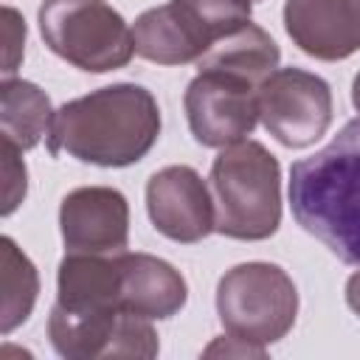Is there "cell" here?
Masks as SVG:
<instances>
[{"label":"cell","mask_w":360,"mask_h":360,"mask_svg":"<svg viewBox=\"0 0 360 360\" xmlns=\"http://www.w3.org/2000/svg\"><path fill=\"white\" fill-rule=\"evenodd\" d=\"M160 135V107L141 84H110L53 112L48 152L121 169L138 163Z\"/></svg>","instance_id":"6da1fadb"},{"label":"cell","mask_w":360,"mask_h":360,"mask_svg":"<svg viewBox=\"0 0 360 360\" xmlns=\"http://www.w3.org/2000/svg\"><path fill=\"white\" fill-rule=\"evenodd\" d=\"M295 222L340 262L360 264V118L290 169Z\"/></svg>","instance_id":"7a4b0ae2"},{"label":"cell","mask_w":360,"mask_h":360,"mask_svg":"<svg viewBox=\"0 0 360 360\" xmlns=\"http://www.w3.org/2000/svg\"><path fill=\"white\" fill-rule=\"evenodd\" d=\"M214 231L228 239L259 242L281 222V166L259 141L222 146L211 163Z\"/></svg>","instance_id":"3957f363"},{"label":"cell","mask_w":360,"mask_h":360,"mask_svg":"<svg viewBox=\"0 0 360 360\" xmlns=\"http://www.w3.org/2000/svg\"><path fill=\"white\" fill-rule=\"evenodd\" d=\"M37 17L45 45L79 70H118L135 53L132 28L107 0H42Z\"/></svg>","instance_id":"277c9868"},{"label":"cell","mask_w":360,"mask_h":360,"mask_svg":"<svg viewBox=\"0 0 360 360\" xmlns=\"http://www.w3.org/2000/svg\"><path fill=\"white\" fill-rule=\"evenodd\" d=\"M217 312L228 335L267 346L292 329L298 315V290L278 264L245 262L219 278Z\"/></svg>","instance_id":"5b68a950"},{"label":"cell","mask_w":360,"mask_h":360,"mask_svg":"<svg viewBox=\"0 0 360 360\" xmlns=\"http://www.w3.org/2000/svg\"><path fill=\"white\" fill-rule=\"evenodd\" d=\"M259 118L278 143L307 149L332 124V90L309 70L276 68L259 84Z\"/></svg>","instance_id":"8992f818"},{"label":"cell","mask_w":360,"mask_h":360,"mask_svg":"<svg viewBox=\"0 0 360 360\" xmlns=\"http://www.w3.org/2000/svg\"><path fill=\"white\" fill-rule=\"evenodd\" d=\"M183 107L194 141L222 149L256 129L259 84L222 70H200L186 87Z\"/></svg>","instance_id":"52a82bcc"},{"label":"cell","mask_w":360,"mask_h":360,"mask_svg":"<svg viewBox=\"0 0 360 360\" xmlns=\"http://www.w3.org/2000/svg\"><path fill=\"white\" fill-rule=\"evenodd\" d=\"M48 338L56 354L68 360H96V357H155L158 332L149 318L127 309L68 315L59 307L51 309Z\"/></svg>","instance_id":"ba28073f"},{"label":"cell","mask_w":360,"mask_h":360,"mask_svg":"<svg viewBox=\"0 0 360 360\" xmlns=\"http://www.w3.org/2000/svg\"><path fill=\"white\" fill-rule=\"evenodd\" d=\"M146 211L158 233L194 245L214 231L211 188L191 166H166L146 183Z\"/></svg>","instance_id":"9c48e42d"},{"label":"cell","mask_w":360,"mask_h":360,"mask_svg":"<svg viewBox=\"0 0 360 360\" xmlns=\"http://www.w3.org/2000/svg\"><path fill=\"white\" fill-rule=\"evenodd\" d=\"M59 228L68 253H124L129 242L127 197L110 186L73 188L59 205Z\"/></svg>","instance_id":"30bf717a"},{"label":"cell","mask_w":360,"mask_h":360,"mask_svg":"<svg viewBox=\"0 0 360 360\" xmlns=\"http://www.w3.org/2000/svg\"><path fill=\"white\" fill-rule=\"evenodd\" d=\"M284 28L304 53L346 59L360 51V0H287Z\"/></svg>","instance_id":"8fae6325"},{"label":"cell","mask_w":360,"mask_h":360,"mask_svg":"<svg viewBox=\"0 0 360 360\" xmlns=\"http://www.w3.org/2000/svg\"><path fill=\"white\" fill-rule=\"evenodd\" d=\"M68 315L121 309V262L104 253H68L56 273V304Z\"/></svg>","instance_id":"7c38bea8"},{"label":"cell","mask_w":360,"mask_h":360,"mask_svg":"<svg viewBox=\"0 0 360 360\" xmlns=\"http://www.w3.org/2000/svg\"><path fill=\"white\" fill-rule=\"evenodd\" d=\"M121 262V309L149 321L172 318L183 309L188 290L180 270L149 253H118Z\"/></svg>","instance_id":"4fadbf2b"},{"label":"cell","mask_w":360,"mask_h":360,"mask_svg":"<svg viewBox=\"0 0 360 360\" xmlns=\"http://www.w3.org/2000/svg\"><path fill=\"white\" fill-rule=\"evenodd\" d=\"M132 37L135 53L158 65H186L208 53V48L200 42V37L191 31L172 0L166 6L143 11L132 25Z\"/></svg>","instance_id":"5bb4252c"},{"label":"cell","mask_w":360,"mask_h":360,"mask_svg":"<svg viewBox=\"0 0 360 360\" xmlns=\"http://www.w3.org/2000/svg\"><path fill=\"white\" fill-rule=\"evenodd\" d=\"M278 59H281V51L276 45V39L264 28L248 22L239 31H233L231 37L219 39L205 56H200L197 68L233 73L253 84H262L278 68Z\"/></svg>","instance_id":"9a60e30c"},{"label":"cell","mask_w":360,"mask_h":360,"mask_svg":"<svg viewBox=\"0 0 360 360\" xmlns=\"http://www.w3.org/2000/svg\"><path fill=\"white\" fill-rule=\"evenodd\" d=\"M53 124V110L48 96L22 79H3L0 87V141L14 143L20 152L34 149L48 138Z\"/></svg>","instance_id":"2e32d148"},{"label":"cell","mask_w":360,"mask_h":360,"mask_svg":"<svg viewBox=\"0 0 360 360\" xmlns=\"http://www.w3.org/2000/svg\"><path fill=\"white\" fill-rule=\"evenodd\" d=\"M0 290H3L0 332L8 335L31 315L39 292V276L31 259L14 245L11 236L0 239Z\"/></svg>","instance_id":"e0dca14e"},{"label":"cell","mask_w":360,"mask_h":360,"mask_svg":"<svg viewBox=\"0 0 360 360\" xmlns=\"http://www.w3.org/2000/svg\"><path fill=\"white\" fill-rule=\"evenodd\" d=\"M186 17L200 42L211 51L219 39L231 37L250 22V0H172Z\"/></svg>","instance_id":"ac0fdd59"},{"label":"cell","mask_w":360,"mask_h":360,"mask_svg":"<svg viewBox=\"0 0 360 360\" xmlns=\"http://www.w3.org/2000/svg\"><path fill=\"white\" fill-rule=\"evenodd\" d=\"M0 155H3V217H8L25 197V163L20 160V149L8 141H0Z\"/></svg>","instance_id":"d6986e66"},{"label":"cell","mask_w":360,"mask_h":360,"mask_svg":"<svg viewBox=\"0 0 360 360\" xmlns=\"http://www.w3.org/2000/svg\"><path fill=\"white\" fill-rule=\"evenodd\" d=\"M3 37H6V65L3 73L6 79H11V73L17 70L20 59H22V42H25V22L14 8H3Z\"/></svg>","instance_id":"ffe728a7"},{"label":"cell","mask_w":360,"mask_h":360,"mask_svg":"<svg viewBox=\"0 0 360 360\" xmlns=\"http://www.w3.org/2000/svg\"><path fill=\"white\" fill-rule=\"evenodd\" d=\"M214 354H239V357H264V346H256V343H248V340H239V338H219L214 340L208 349H205V357H214Z\"/></svg>","instance_id":"44dd1931"},{"label":"cell","mask_w":360,"mask_h":360,"mask_svg":"<svg viewBox=\"0 0 360 360\" xmlns=\"http://www.w3.org/2000/svg\"><path fill=\"white\" fill-rule=\"evenodd\" d=\"M346 304L352 307V312L360 315V270L346 281Z\"/></svg>","instance_id":"7402d4cb"},{"label":"cell","mask_w":360,"mask_h":360,"mask_svg":"<svg viewBox=\"0 0 360 360\" xmlns=\"http://www.w3.org/2000/svg\"><path fill=\"white\" fill-rule=\"evenodd\" d=\"M352 104H354V110L360 112V73L354 76V84H352Z\"/></svg>","instance_id":"603a6c76"}]
</instances>
